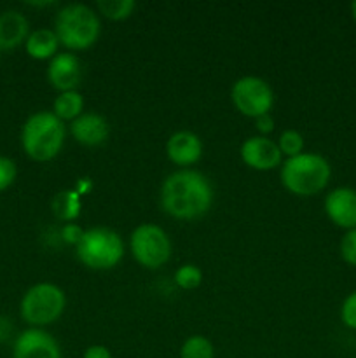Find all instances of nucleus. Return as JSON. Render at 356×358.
Segmentation results:
<instances>
[{
  "label": "nucleus",
  "instance_id": "20e7f679",
  "mask_svg": "<svg viewBox=\"0 0 356 358\" xmlns=\"http://www.w3.org/2000/svg\"><path fill=\"white\" fill-rule=\"evenodd\" d=\"M101 24L98 14L86 3H68L56 14L54 34L59 44L72 51H84L96 44Z\"/></svg>",
  "mask_w": 356,
  "mask_h": 358
},
{
  "label": "nucleus",
  "instance_id": "bb28decb",
  "mask_svg": "<svg viewBox=\"0 0 356 358\" xmlns=\"http://www.w3.org/2000/svg\"><path fill=\"white\" fill-rule=\"evenodd\" d=\"M274 126H276L274 117H272L271 114H264L260 115V117L255 119V128H257V131L260 133V136L269 135V133L274 129Z\"/></svg>",
  "mask_w": 356,
  "mask_h": 358
},
{
  "label": "nucleus",
  "instance_id": "1a4fd4ad",
  "mask_svg": "<svg viewBox=\"0 0 356 358\" xmlns=\"http://www.w3.org/2000/svg\"><path fill=\"white\" fill-rule=\"evenodd\" d=\"M239 156L248 168L257 171H271L281 164V150L274 140L267 136H250L243 142Z\"/></svg>",
  "mask_w": 356,
  "mask_h": 358
},
{
  "label": "nucleus",
  "instance_id": "f3484780",
  "mask_svg": "<svg viewBox=\"0 0 356 358\" xmlns=\"http://www.w3.org/2000/svg\"><path fill=\"white\" fill-rule=\"evenodd\" d=\"M51 210L56 219L63 222H73L82 210V196L77 191H59L52 198Z\"/></svg>",
  "mask_w": 356,
  "mask_h": 358
},
{
  "label": "nucleus",
  "instance_id": "cd10ccee",
  "mask_svg": "<svg viewBox=\"0 0 356 358\" xmlns=\"http://www.w3.org/2000/svg\"><path fill=\"white\" fill-rule=\"evenodd\" d=\"M82 358H112L110 350L103 345H93L84 352Z\"/></svg>",
  "mask_w": 356,
  "mask_h": 358
},
{
  "label": "nucleus",
  "instance_id": "423d86ee",
  "mask_svg": "<svg viewBox=\"0 0 356 358\" xmlns=\"http://www.w3.org/2000/svg\"><path fill=\"white\" fill-rule=\"evenodd\" d=\"M66 306V296L58 285L37 283L24 292L21 299V318L35 329L45 327L58 320Z\"/></svg>",
  "mask_w": 356,
  "mask_h": 358
},
{
  "label": "nucleus",
  "instance_id": "5701e85b",
  "mask_svg": "<svg viewBox=\"0 0 356 358\" xmlns=\"http://www.w3.org/2000/svg\"><path fill=\"white\" fill-rule=\"evenodd\" d=\"M339 252H341V257L346 264L356 268V229L346 231L341 245H339Z\"/></svg>",
  "mask_w": 356,
  "mask_h": 358
},
{
  "label": "nucleus",
  "instance_id": "39448f33",
  "mask_svg": "<svg viewBox=\"0 0 356 358\" xmlns=\"http://www.w3.org/2000/svg\"><path fill=\"white\" fill-rule=\"evenodd\" d=\"M75 252L86 268L107 271L115 268L124 257V243L115 231L108 227H93L84 231Z\"/></svg>",
  "mask_w": 356,
  "mask_h": 358
},
{
  "label": "nucleus",
  "instance_id": "9d476101",
  "mask_svg": "<svg viewBox=\"0 0 356 358\" xmlns=\"http://www.w3.org/2000/svg\"><path fill=\"white\" fill-rule=\"evenodd\" d=\"M13 358H61L58 341L44 329L30 327L14 341Z\"/></svg>",
  "mask_w": 356,
  "mask_h": 358
},
{
  "label": "nucleus",
  "instance_id": "412c9836",
  "mask_svg": "<svg viewBox=\"0 0 356 358\" xmlns=\"http://www.w3.org/2000/svg\"><path fill=\"white\" fill-rule=\"evenodd\" d=\"M278 147L279 150H281L283 156H286L290 159V157H295L299 156V154L304 152V145H306V142H304V136L300 135L299 131H295V129H285V131L279 135L278 138Z\"/></svg>",
  "mask_w": 356,
  "mask_h": 358
},
{
  "label": "nucleus",
  "instance_id": "6e6552de",
  "mask_svg": "<svg viewBox=\"0 0 356 358\" xmlns=\"http://www.w3.org/2000/svg\"><path fill=\"white\" fill-rule=\"evenodd\" d=\"M230 98L237 110L246 117H260L269 114L274 105V91L264 79L244 76L232 84Z\"/></svg>",
  "mask_w": 356,
  "mask_h": 358
},
{
  "label": "nucleus",
  "instance_id": "393cba45",
  "mask_svg": "<svg viewBox=\"0 0 356 358\" xmlns=\"http://www.w3.org/2000/svg\"><path fill=\"white\" fill-rule=\"evenodd\" d=\"M341 320L348 329L356 331V290L349 294L341 306Z\"/></svg>",
  "mask_w": 356,
  "mask_h": 358
},
{
  "label": "nucleus",
  "instance_id": "7ed1b4c3",
  "mask_svg": "<svg viewBox=\"0 0 356 358\" xmlns=\"http://www.w3.org/2000/svg\"><path fill=\"white\" fill-rule=\"evenodd\" d=\"M279 177L286 191L307 198L327 187L332 178V166L321 154L302 152L283 163Z\"/></svg>",
  "mask_w": 356,
  "mask_h": 358
},
{
  "label": "nucleus",
  "instance_id": "f8f14e48",
  "mask_svg": "<svg viewBox=\"0 0 356 358\" xmlns=\"http://www.w3.org/2000/svg\"><path fill=\"white\" fill-rule=\"evenodd\" d=\"M47 79L54 90L59 93L75 91L82 79V65L79 58L72 52H59L54 58L49 59Z\"/></svg>",
  "mask_w": 356,
  "mask_h": 358
},
{
  "label": "nucleus",
  "instance_id": "2eb2a0df",
  "mask_svg": "<svg viewBox=\"0 0 356 358\" xmlns=\"http://www.w3.org/2000/svg\"><path fill=\"white\" fill-rule=\"evenodd\" d=\"M30 35V24L20 10H3L0 14V51L16 49L27 42Z\"/></svg>",
  "mask_w": 356,
  "mask_h": 358
},
{
  "label": "nucleus",
  "instance_id": "6ab92c4d",
  "mask_svg": "<svg viewBox=\"0 0 356 358\" xmlns=\"http://www.w3.org/2000/svg\"><path fill=\"white\" fill-rule=\"evenodd\" d=\"M180 358H215V348L205 336H191L181 345Z\"/></svg>",
  "mask_w": 356,
  "mask_h": 358
},
{
  "label": "nucleus",
  "instance_id": "a878e982",
  "mask_svg": "<svg viewBox=\"0 0 356 358\" xmlns=\"http://www.w3.org/2000/svg\"><path fill=\"white\" fill-rule=\"evenodd\" d=\"M82 234H84V229H80V226H77V224H72V222L65 224V226L61 227V231H59L61 240L65 241V243L73 245V247H77V243L80 241Z\"/></svg>",
  "mask_w": 356,
  "mask_h": 358
},
{
  "label": "nucleus",
  "instance_id": "9b49d317",
  "mask_svg": "<svg viewBox=\"0 0 356 358\" xmlns=\"http://www.w3.org/2000/svg\"><path fill=\"white\" fill-rule=\"evenodd\" d=\"M325 213L337 227L356 229V189L337 187L330 191L323 203Z\"/></svg>",
  "mask_w": 356,
  "mask_h": 358
},
{
  "label": "nucleus",
  "instance_id": "0eeeda50",
  "mask_svg": "<svg viewBox=\"0 0 356 358\" xmlns=\"http://www.w3.org/2000/svg\"><path fill=\"white\" fill-rule=\"evenodd\" d=\"M129 245L135 261L147 269H159L171 257L170 236L156 224H140L131 233Z\"/></svg>",
  "mask_w": 356,
  "mask_h": 358
},
{
  "label": "nucleus",
  "instance_id": "c756f323",
  "mask_svg": "<svg viewBox=\"0 0 356 358\" xmlns=\"http://www.w3.org/2000/svg\"><path fill=\"white\" fill-rule=\"evenodd\" d=\"M351 16H353V20H355V23H356V0L351 3Z\"/></svg>",
  "mask_w": 356,
  "mask_h": 358
},
{
  "label": "nucleus",
  "instance_id": "f03ea898",
  "mask_svg": "<svg viewBox=\"0 0 356 358\" xmlns=\"http://www.w3.org/2000/svg\"><path fill=\"white\" fill-rule=\"evenodd\" d=\"M66 128L52 112L40 110L31 114L21 129V145L30 159L45 163L54 159L63 149Z\"/></svg>",
  "mask_w": 356,
  "mask_h": 358
},
{
  "label": "nucleus",
  "instance_id": "aec40b11",
  "mask_svg": "<svg viewBox=\"0 0 356 358\" xmlns=\"http://www.w3.org/2000/svg\"><path fill=\"white\" fill-rule=\"evenodd\" d=\"M96 7L108 20L122 21L131 16L136 7V2L135 0H98Z\"/></svg>",
  "mask_w": 356,
  "mask_h": 358
},
{
  "label": "nucleus",
  "instance_id": "a211bd4d",
  "mask_svg": "<svg viewBox=\"0 0 356 358\" xmlns=\"http://www.w3.org/2000/svg\"><path fill=\"white\" fill-rule=\"evenodd\" d=\"M84 96L79 91H65L56 96L52 105V114L58 119L65 121H75L79 115L84 114Z\"/></svg>",
  "mask_w": 356,
  "mask_h": 358
},
{
  "label": "nucleus",
  "instance_id": "4be33fe9",
  "mask_svg": "<svg viewBox=\"0 0 356 358\" xmlns=\"http://www.w3.org/2000/svg\"><path fill=\"white\" fill-rule=\"evenodd\" d=\"M175 283L184 290H194L202 283V271L195 264H181L175 271Z\"/></svg>",
  "mask_w": 356,
  "mask_h": 358
},
{
  "label": "nucleus",
  "instance_id": "4468645a",
  "mask_svg": "<svg viewBox=\"0 0 356 358\" xmlns=\"http://www.w3.org/2000/svg\"><path fill=\"white\" fill-rule=\"evenodd\" d=\"M70 133L79 143L86 147H98L107 142L110 135V124L103 115L96 112H86L70 124Z\"/></svg>",
  "mask_w": 356,
  "mask_h": 358
},
{
  "label": "nucleus",
  "instance_id": "b1692460",
  "mask_svg": "<svg viewBox=\"0 0 356 358\" xmlns=\"http://www.w3.org/2000/svg\"><path fill=\"white\" fill-rule=\"evenodd\" d=\"M17 175L16 163L6 156H0V192L9 189L14 184Z\"/></svg>",
  "mask_w": 356,
  "mask_h": 358
},
{
  "label": "nucleus",
  "instance_id": "ddd939ff",
  "mask_svg": "<svg viewBox=\"0 0 356 358\" xmlns=\"http://www.w3.org/2000/svg\"><path fill=\"white\" fill-rule=\"evenodd\" d=\"M166 154L177 166H192L202 156V142L195 133L181 129L173 133L166 142Z\"/></svg>",
  "mask_w": 356,
  "mask_h": 358
},
{
  "label": "nucleus",
  "instance_id": "f257e3e1",
  "mask_svg": "<svg viewBox=\"0 0 356 358\" xmlns=\"http://www.w3.org/2000/svg\"><path fill=\"white\" fill-rule=\"evenodd\" d=\"M213 187L208 178L195 170L171 173L161 187V206L178 220H195L212 208Z\"/></svg>",
  "mask_w": 356,
  "mask_h": 358
},
{
  "label": "nucleus",
  "instance_id": "dca6fc26",
  "mask_svg": "<svg viewBox=\"0 0 356 358\" xmlns=\"http://www.w3.org/2000/svg\"><path fill=\"white\" fill-rule=\"evenodd\" d=\"M58 45L59 41L54 30H49V28H38L31 31L24 42L28 56L34 59H52L58 51Z\"/></svg>",
  "mask_w": 356,
  "mask_h": 358
},
{
  "label": "nucleus",
  "instance_id": "c85d7f7f",
  "mask_svg": "<svg viewBox=\"0 0 356 358\" xmlns=\"http://www.w3.org/2000/svg\"><path fill=\"white\" fill-rule=\"evenodd\" d=\"M91 187H93V182H91L89 178H80L79 184H77L75 191L79 192L80 196H84V194H86V192L91 191Z\"/></svg>",
  "mask_w": 356,
  "mask_h": 358
}]
</instances>
